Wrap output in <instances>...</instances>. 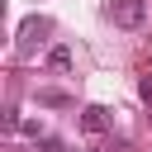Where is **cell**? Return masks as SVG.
<instances>
[{
	"label": "cell",
	"mask_w": 152,
	"mask_h": 152,
	"mask_svg": "<svg viewBox=\"0 0 152 152\" xmlns=\"http://www.w3.org/2000/svg\"><path fill=\"white\" fill-rule=\"evenodd\" d=\"M142 100H152V76H147V81H142Z\"/></svg>",
	"instance_id": "cell-6"
},
{
	"label": "cell",
	"mask_w": 152,
	"mask_h": 152,
	"mask_svg": "<svg viewBox=\"0 0 152 152\" xmlns=\"http://www.w3.org/2000/svg\"><path fill=\"white\" fill-rule=\"evenodd\" d=\"M38 104H52V109H57V104H66V95H62V90H43Z\"/></svg>",
	"instance_id": "cell-5"
},
{
	"label": "cell",
	"mask_w": 152,
	"mask_h": 152,
	"mask_svg": "<svg viewBox=\"0 0 152 152\" xmlns=\"http://www.w3.org/2000/svg\"><path fill=\"white\" fill-rule=\"evenodd\" d=\"M119 28H142V19H147V5L142 0H109V10H104Z\"/></svg>",
	"instance_id": "cell-1"
},
{
	"label": "cell",
	"mask_w": 152,
	"mask_h": 152,
	"mask_svg": "<svg viewBox=\"0 0 152 152\" xmlns=\"http://www.w3.org/2000/svg\"><path fill=\"white\" fill-rule=\"evenodd\" d=\"M48 62H52L57 71H66V66H71V52H66V48H52V57H48Z\"/></svg>",
	"instance_id": "cell-4"
},
{
	"label": "cell",
	"mask_w": 152,
	"mask_h": 152,
	"mask_svg": "<svg viewBox=\"0 0 152 152\" xmlns=\"http://www.w3.org/2000/svg\"><path fill=\"white\" fill-rule=\"evenodd\" d=\"M81 128H86V133H104V128H109V109H104V104L81 109Z\"/></svg>",
	"instance_id": "cell-2"
},
{
	"label": "cell",
	"mask_w": 152,
	"mask_h": 152,
	"mask_svg": "<svg viewBox=\"0 0 152 152\" xmlns=\"http://www.w3.org/2000/svg\"><path fill=\"white\" fill-rule=\"evenodd\" d=\"M33 33H43V19H28L24 24V38H19V52H33ZM43 43V38H38Z\"/></svg>",
	"instance_id": "cell-3"
}]
</instances>
